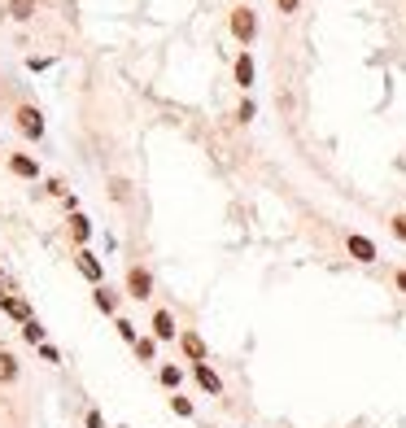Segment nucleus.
<instances>
[{
  "label": "nucleus",
  "mask_w": 406,
  "mask_h": 428,
  "mask_svg": "<svg viewBox=\"0 0 406 428\" xmlns=\"http://www.w3.org/2000/svg\"><path fill=\"white\" fill-rule=\"evenodd\" d=\"M180 349H184V359H188V363H210L206 341H201V332H192V328L180 332Z\"/></svg>",
  "instance_id": "39448f33"
},
{
  "label": "nucleus",
  "mask_w": 406,
  "mask_h": 428,
  "mask_svg": "<svg viewBox=\"0 0 406 428\" xmlns=\"http://www.w3.org/2000/svg\"><path fill=\"white\" fill-rule=\"evenodd\" d=\"M236 118H240V122H249V118H253V100H249V96L240 100V110H236Z\"/></svg>",
  "instance_id": "b1692460"
},
{
  "label": "nucleus",
  "mask_w": 406,
  "mask_h": 428,
  "mask_svg": "<svg viewBox=\"0 0 406 428\" xmlns=\"http://www.w3.org/2000/svg\"><path fill=\"white\" fill-rule=\"evenodd\" d=\"M127 293H132L136 301H144L149 293H153V275H149L144 267H127Z\"/></svg>",
  "instance_id": "423d86ee"
},
{
  "label": "nucleus",
  "mask_w": 406,
  "mask_h": 428,
  "mask_svg": "<svg viewBox=\"0 0 406 428\" xmlns=\"http://www.w3.org/2000/svg\"><path fill=\"white\" fill-rule=\"evenodd\" d=\"M232 35L240 44H253V35H258V13H253L249 5H236L232 9Z\"/></svg>",
  "instance_id": "f257e3e1"
},
{
  "label": "nucleus",
  "mask_w": 406,
  "mask_h": 428,
  "mask_svg": "<svg viewBox=\"0 0 406 428\" xmlns=\"http://www.w3.org/2000/svg\"><path fill=\"white\" fill-rule=\"evenodd\" d=\"M345 249H349V258H354V262H363V267H371V262L380 258L376 241H367V236H359V232H349V236H345Z\"/></svg>",
  "instance_id": "7ed1b4c3"
},
{
  "label": "nucleus",
  "mask_w": 406,
  "mask_h": 428,
  "mask_svg": "<svg viewBox=\"0 0 406 428\" xmlns=\"http://www.w3.org/2000/svg\"><path fill=\"white\" fill-rule=\"evenodd\" d=\"M0 275H5V271H0Z\"/></svg>",
  "instance_id": "bb28decb"
},
{
  "label": "nucleus",
  "mask_w": 406,
  "mask_h": 428,
  "mask_svg": "<svg viewBox=\"0 0 406 428\" xmlns=\"http://www.w3.org/2000/svg\"><path fill=\"white\" fill-rule=\"evenodd\" d=\"M114 328H118V337H122L127 345H136V341H140V332H136V323H132V319H114Z\"/></svg>",
  "instance_id": "6ab92c4d"
},
{
  "label": "nucleus",
  "mask_w": 406,
  "mask_h": 428,
  "mask_svg": "<svg viewBox=\"0 0 406 428\" xmlns=\"http://www.w3.org/2000/svg\"><path fill=\"white\" fill-rule=\"evenodd\" d=\"M40 359H44V363H62V354H57V345H48V341L40 345Z\"/></svg>",
  "instance_id": "5701e85b"
},
{
  "label": "nucleus",
  "mask_w": 406,
  "mask_h": 428,
  "mask_svg": "<svg viewBox=\"0 0 406 428\" xmlns=\"http://www.w3.org/2000/svg\"><path fill=\"white\" fill-rule=\"evenodd\" d=\"M236 83H240V88H253V57H249V53L236 57Z\"/></svg>",
  "instance_id": "dca6fc26"
},
{
  "label": "nucleus",
  "mask_w": 406,
  "mask_h": 428,
  "mask_svg": "<svg viewBox=\"0 0 406 428\" xmlns=\"http://www.w3.org/2000/svg\"><path fill=\"white\" fill-rule=\"evenodd\" d=\"M88 236H92V219L74 210L70 214V241H74V249H88Z\"/></svg>",
  "instance_id": "9d476101"
},
{
  "label": "nucleus",
  "mask_w": 406,
  "mask_h": 428,
  "mask_svg": "<svg viewBox=\"0 0 406 428\" xmlns=\"http://www.w3.org/2000/svg\"><path fill=\"white\" fill-rule=\"evenodd\" d=\"M92 301H96V311H105V315H114V311H118V293H114L110 284H96Z\"/></svg>",
  "instance_id": "f8f14e48"
},
{
  "label": "nucleus",
  "mask_w": 406,
  "mask_h": 428,
  "mask_svg": "<svg viewBox=\"0 0 406 428\" xmlns=\"http://www.w3.org/2000/svg\"><path fill=\"white\" fill-rule=\"evenodd\" d=\"M158 381H162L170 393H180V385H184V371L175 367V363H162V367H158Z\"/></svg>",
  "instance_id": "ddd939ff"
},
{
  "label": "nucleus",
  "mask_w": 406,
  "mask_h": 428,
  "mask_svg": "<svg viewBox=\"0 0 406 428\" xmlns=\"http://www.w3.org/2000/svg\"><path fill=\"white\" fill-rule=\"evenodd\" d=\"M0 311H5L9 319H18V323L35 319V315H31V301H27V297H18V293H0Z\"/></svg>",
  "instance_id": "0eeeda50"
},
{
  "label": "nucleus",
  "mask_w": 406,
  "mask_h": 428,
  "mask_svg": "<svg viewBox=\"0 0 406 428\" xmlns=\"http://www.w3.org/2000/svg\"><path fill=\"white\" fill-rule=\"evenodd\" d=\"M389 232H393V236H398V241H406V210H402V214H393V219H389Z\"/></svg>",
  "instance_id": "4be33fe9"
},
{
  "label": "nucleus",
  "mask_w": 406,
  "mask_h": 428,
  "mask_svg": "<svg viewBox=\"0 0 406 428\" xmlns=\"http://www.w3.org/2000/svg\"><path fill=\"white\" fill-rule=\"evenodd\" d=\"M170 411L180 415V420H192V402H188L184 393H170Z\"/></svg>",
  "instance_id": "aec40b11"
},
{
  "label": "nucleus",
  "mask_w": 406,
  "mask_h": 428,
  "mask_svg": "<svg viewBox=\"0 0 406 428\" xmlns=\"http://www.w3.org/2000/svg\"><path fill=\"white\" fill-rule=\"evenodd\" d=\"M110 197L114 201H127V197H132V184H127V180H110Z\"/></svg>",
  "instance_id": "412c9836"
},
{
  "label": "nucleus",
  "mask_w": 406,
  "mask_h": 428,
  "mask_svg": "<svg viewBox=\"0 0 406 428\" xmlns=\"http://www.w3.org/2000/svg\"><path fill=\"white\" fill-rule=\"evenodd\" d=\"M192 376H197V385L206 389V393H214V398L223 393V381H219V371L210 363H192Z\"/></svg>",
  "instance_id": "1a4fd4ad"
},
{
  "label": "nucleus",
  "mask_w": 406,
  "mask_h": 428,
  "mask_svg": "<svg viewBox=\"0 0 406 428\" xmlns=\"http://www.w3.org/2000/svg\"><path fill=\"white\" fill-rule=\"evenodd\" d=\"M35 9H40V0H9V5H5V13H9V18H18V22L35 18Z\"/></svg>",
  "instance_id": "4468645a"
},
{
  "label": "nucleus",
  "mask_w": 406,
  "mask_h": 428,
  "mask_svg": "<svg viewBox=\"0 0 406 428\" xmlns=\"http://www.w3.org/2000/svg\"><path fill=\"white\" fill-rule=\"evenodd\" d=\"M18 371H22L18 359L9 354V349H0V385H13V381H18Z\"/></svg>",
  "instance_id": "2eb2a0df"
},
{
  "label": "nucleus",
  "mask_w": 406,
  "mask_h": 428,
  "mask_svg": "<svg viewBox=\"0 0 406 428\" xmlns=\"http://www.w3.org/2000/svg\"><path fill=\"white\" fill-rule=\"evenodd\" d=\"M22 341H27V345H44V323L27 319V323H22Z\"/></svg>",
  "instance_id": "a211bd4d"
},
{
  "label": "nucleus",
  "mask_w": 406,
  "mask_h": 428,
  "mask_svg": "<svg viewBox=\"0 0 406 428\" xmlns=\"http://www.w3.org/2000/svg\"><path fill=\"white\" fill-rule=\"evenodd\" d=\"M9 170L18 175V180H31V184L40 180V162L31 154H9Z\"/></svg>",
  "instance_id": "6e6552de"
},
{
  "label": "nucleus",
  "mask_w": 406,
  "mask_h": 428,
  "mask_svg": "<svg viewBox=\"0 0 406 428\" xmlns=\"http://www.w3.org/2000/svg\"><path fill=\"white\" fill-rule=\"evenodd\" d=\"M153 337L158 341H175L180 332H175V315L170 311H153Z\"/></svg>",
  "instance_id": "9b49d317"
},
{
  "label": "nucleus",
  "mask_w": 406,
  "mask_h": 428,
  "mask_svg": "<svg viewBox=\"0 0 406 428\" xmlns=\"http://www.w3.org/2000/svg\"><path fill=\"white\" fill-rule=\"evenodd\" d=\"M297 5H301V0H275V9H280V13H297Z\"/></svg>",
  "instance_id": "a878e982"
},
{
  "label": "nucleus",
  "mask_w": 406,
  "mask_h": 428,
  "mask_svg": "<svg viewBox=\"0 0 406 428\" xmlns=\"http://www.w3.org/2000/svg\"><path fill=\"white\" fill-rule=\"evenodd\" d=\"M13 118H18V132L27 136V140H40V136H44V114H40L35 105H18Z\"/></svg>",
  "instance_id": "20e7f679"
},
{
  "label": "nucleus",
  "mask_w": 406,
  "mask_h": 428,
  "mask_svg": "<svg viewBox=\"0 0 406 428\" xmlns=\"http://www.w3.org/2000/svg\"><path fill=\"white\" fill-rule=\"evenodd\" d=\"M132 349H136V359H144V363H153V359H158V337H140V341H136Z\"/></svg>",
  "instance_id": "f3484780"
},
{
  "label": "nucleus",
  "mask_w": 406,
  "mask_h": 428,
  "mask_svg": "<svg viewBox=\"0 0 406 428\" xmlns=\"http://www.w3.org/2000/svg\"><path fill=\"white\" fill-rule=\"evenodd\" d=\"M74 267H79V275L83 280H92V284H105V262H100L92 249H74Z\"/></svg>",
  "instance_id": "f03ea898"
},
{
  "label": "nucleus",
  "mask_w": 406,
  "mask_h": 428,
  "mask_svg": "<svg viewBox=\"0 0 406 428\" xmlns=\"http://www.w3.org/2000/svg\"><path fill=\"white\" fill-rule=\"evenodd\" d=\"M393 289H398V293H406V267H398V271H393Z\"/></svg>",
  "instance_id": "393cba45"
}]
</instances>
